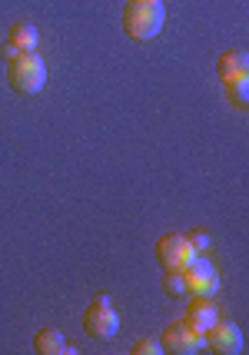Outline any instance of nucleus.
Segmentation results:
<instances>
[{"mask_svg": "<svg viewBox=\"0 0 249 355\" xmlns=\"http://www.w3.org/2000/svg\"><path fill=\"white\" fill-rule=\"evenodd\" d=\"M166 24V7L163 0H126L123 7V33L137 44L153 40Z\"/></svg>", "mask_w": 249, "mask_h": 355, "instance_id": "obj_1", "label": "nucleus"}, {"mask_svg": "<svg viewBox=\"0 0 249 355\" xmlns=\"http://www.w3.org/2000/svg\"><path fill=\"white\" fill-rule=\"evenodd\" d=\"M7 83L14 87L20 96H37L47 87V63L40 53H17L7 60Z\"/></svg>", "mask_w": 249, "mask_h": 355, "instance_id": "obj_2", "label": "nucleus"}, {"mask_svg": "<svg viewBox=\"0 0 249 355\" xmlns=\"http://www.w3.org/2000/svg\"><path fill=\"white\" fill-rule=\"evenodd\" d=\"M83 332L96 342H107L120 332V315H117V309L110 306V299L103 293L96 295L94 302L87 306V312H83Z\"/></svg>", "mask_w": 249, "mask_h": 355, "instance_id": "obj_3", "label": "nucleus"}, {"mask_svg": "<svg viewBox=\"0 0 249 355\" xmlns=\"http://www.w3.org/2000/svg\"><path fill=\"white\" fill-rule=\"evenodd\" d=\"M193 259H196V249L189 246L187 236H176V232L160 236V243H156V263L163 266V269L183 272V269H187Z\"/></svg>", "mask_w": 249, "mask_h": 355, "instance_id": "obj_4", "label": "nucleus"}, {"mask_svg": "<svg viewBox=\"0 0 249 355\" xmlns=\"http://www.w3.org/2000/svg\"><path fill=\"white\" fill-rule=\"evenodd\" d=\"M203 345L213 349L216 355H239L243 352V332L233 319H216L203 332Z\"/></svg>", "mask_w": 249, "mask_h": 355, "instance_id": "obj_5", "label": "nucleus"}, {"mask_svg": "<svg viewBox=\"0 0 249 355\" xmlns=\"http://www.w3.org/2000/svg\"><path fill=\"white\" fill-rule=\"evenodd\" d=\"M160 345H163V352H170V355H193L203 349V332H196L187 322H173L163 329Z\"/></svg>", "mask_w": 249, "mask_h": 355, "instance_id": "obj_6", "label": "nucleus"}, {"mask_svg": "<svg viewBox=\"0 0 249 355\" xmlns=\"http://www.w3.org/2000/svg\"><path fill=\"white\" fill-rule=\"evenodd\" d=\"M183 282H187V293H193V295H213L219 289V272L209 259H200V256H196V259L183 269Z\"/></svg>", "mask_w": 249, "mask_h": 355, "instance_id": "obj_7", "label": "nucleus"}, {"mask_svg": "<svg viewBox=\"0 0 249 355\" xmlns=\"http://www.w3.org/2000/svg\"><path fill=\"white\" fill-rule=\"evenodd\" d=\"M216 319H219V309L213 302V295H196L187 306V325H193L196 332H206Z\"/></svg>", "mask_w": 249, "mask_h": 355, "instance_id": "obj_8", "label": "nucleus"}, {"mask_svg": "<svg viewBox=\"0 0 249 355\" xmlns=\"http://www.w3.org/2000/svg\"><path fill=\"white\" fill-rule=\"evenodd\" d=\"M33 352L37 355H70L74 352V345L67 342L60 329H40L37 336H33Z\"/></svg>", "mask_w": 249, "mask_h": 355, "instance_id": "obj_9", "label": "nucleus"}, {"mask_svg": "<svg viewBox=\"0 0 249 355\" xmlns=\"http://www.w3.org/2000/svg\"><path fill=\"white\" fill-rule=\"evenodd\" d=\"M216 73L223 83H226V80H236V77H249V57L243 50H226V53H219Z\"/></svg>", "mask_w": 249, "mask_h": 355, "instance_id": "obj_10", "label": "nucleus"}, {"mask_svg": "<svg viewBox=\"0 0 249 355\" xmlns=\"http://www.w3.org/2000/svg\"><path fill=\"white\" fill-rule=\"evenodd\" d=\"M37 27L33 24H14L10 27V37H7V46H14L17 53H31V50H37Z\"/></svg>", "mask_w": 249, "mask_h": 355, "instance_id": "obj_11", "label": "nucleus"}, {"mask_svg": "<svg viewBox=\"0 0 249 355\" xmlns=\"http://www.w3.org/2000/svg\"><path fill=\"white\" fill-rule=\"evenodd\" d=\"M223 93H226V100H230V107H236V110H246V107H249V77L226 80V83H223Z\"/></svg>", "mask_w": 249, "mask_h": 355, "instance_id": "obj_12", "label": "nucleus"}, {"mask_svg": "<svg viewBox=\"0 0 249 355\" xmlns=\"http://www.w3.org/2000/svg\"><path fill=\"white\" fill-rule=\"evenodd\" d=\"M163 289L170 299H183L187 293V282H183V272H173V269H163Z\"/></svg>", "mask_w": 249, "mask_h": 355, "instance_id": "obj_13", "label": "nucleus"}, {"mask_svg": "<svg viewBox=\"0 0 249 355\" xmlns=\"http://www.w3.org/2000/svg\"><path fill=\"white\" fill-rule=\"evenodd\" d=\"M133 355H163V345L153 339H140V342H133V349H130Z\"/></svg>", "mask_w": 249, "mask_h": 355, "instance_id": "obj_14", "label": "nucleus"}, {"mask_svg": "<svg viewBox=\"0 0 249 355\" xmlns=\"http://www.w3.org/2000/svg\"><path fill=\"white\" fill-rule=\"evenodd\" d=\"M187 239H189V246L196 249V252H203V249H209V236H206V232H187Z\"/></svg>", "mask_w": 249, "mask_h": 355, "instance_id": "obj_15", "label": "nucleus"}]
</instances>
